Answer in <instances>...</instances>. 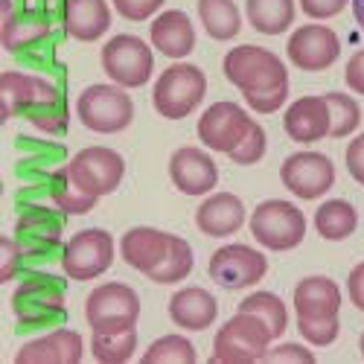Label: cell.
Listing matches in <instances>:
<instances>
[{"instance_id":"d6986e66","label":"cell","mask_w":364,"mask_h":364,"mask_svg":"<svg viewBox=\"0 0 364 364\" xmlns=\"http://www.w3.org/2000/svg\"><path fill=\"white\" fill-rule=\"evenodd\" d=\"M149 38H151V47L161 55L172 58V62H181V58H187L196 50V26L187 12L164 9L151 21Z\"/></svg>"},{"instance_id":"5bb4252c","label":"cell","mask_w":364,"mask_h":364,"mask_svg":"<svg viewBox=\"0 0 364 364\" xmlns=\"http://www.w3.org/2000/svg\"><path fill=\"white\" fill-rule=\"evenodd\" d=\"M251 126H254V119L245 108L239 102L222 100V102H213L198 117V140L210 151L230 155V151L242 143V137L248 134Z\"/></svg>"},{"instance_id":"c3c4849f","label":"cell","mask_w":364,"mask_h":364,"mask_svg":"<svg viewBox=\"0 0 364 364\" xmlns=\"http://www.w3.org/2000/svg\"><path fill=\"white\" fill-rule=\"evenodd\" d=\"M350 6H353V15H355V23L364 29V0H350Z\"/></svg>"},{"instance_id":"4fadbf2b","label":"cell","mask_w":364,"mask_h":364,"mask_svg":"<svg viewBox=\"0 0 364 364\" xmlns=\"http://www.w3.org/2000/svg\"><path fill=\"white\" fill-rule=\"evenodd\" d=\"M280 181L294 198L318 201L336 184V164L321 151H294L280 166Z\"/></svg>"},{"instance_id":"b9f144b4","label":"cell","mask_w":364,"mask_h":364,"mask_svg":"<svg viewBox=\"0 0 364 364\" xmlns=\"http://www.w3.org/2000/svg\"><path fill=\"white\" fill-rule=\"evenodd\" d=\"M166 0H111V6L117 9V15H123L126 21H146L155 18L158 12H164Z\"/></svg>"},{"instance_id":"2e32d148","label":"cell","mask_w":364,"mask_h":364,"mask_svg":"<svg viewBox=\"0 0 364 364\" xmlns=\"http://www.w3.org/2000/svg\"><path fill=\"white\" fill-rule=\"evenodd\" d=\"M169 178L178 193L184 196H210L219 184V166L204 149L181 146L169 158Z\"/></svg>"},{"instance_id":"7dc6e473","label":"cell","mask_w":364,"mask_h":364,"mask_svg":"<svg viewBox=\"0 0 364 364\" xmlns=\"http://www.w3.org/2000/svg\"><path fill=\"white\" fill-rule=\"evenodd\" d=\"M347 294H350V303L364 312V262H358L350 274H347Z\"/></svg>"},{"instance_id":"74e56055","label":"cell","mask_w":364,"mask_h":364,"mask_svg":"<svg viewBox=\"0 0 364 364\" xmlns=\"http://www.w3.org/2000/svg\"><path fill=\"white\" fill-rule=\"evenodd\" d=\"M265 151H268V134H265V129L259 123H254L248 129V134L242 137V143L230 151L228 158L233 164H239V166H254V164H259L265 158Z\"/></svg>"},{"instance_id":"f1b7e54d","label":"cell","mask_w":364,"mask_h":364,"mask_svg":"<svg viewBox=\"0 0 364 364\" xmlns=\"http://www.w3.org/2000/svg\"><path fill=\"white\" fill-rule=\"evenodd\" d=\"M245 15L251 26L262 36H280L294 23V0H245Z\"/></svg>"},{"instance_id":"8d00e7d4","label":"cell","mask_w":364,"mask_h":364,"mask_svg":"<svg viewBox=\"0 0 364 364\" xmlns=\"http://www.w3.org/2000/svg\"><path fill=\"white\" fill-rule=\"evenodd\" d=\"M297 329L303 341H309L312 347H329L338 341V332H341V321L338 315L332 318H297Z\"/></svg>"},{"instance_id":"cb8c5ba5","label":"cell","mask_w":364,"mask_h":364,"mask_svg":"<svg viewBox=\"0 0 364 364\" xmlns=\"http://www.w3.org/2000/svg\"><path fill=\"white\" fill-rule=\"evenodd\" d=\"M62 29H65V36L85 41V44L100 41L111 29L108 0H68Z\"/></svg>"},{"instance_id":"6da1fadb","label":"cell","mask_w":364,"mask_h":364,"mask_svg":"<svg viewBox=\"0 0 364 364\" xmlns=\"http://www.w3.org/2000/svg\"><path fill=\"white\" fill-rule=\"evenodd\" d=\"M65 277H55L50 271L33 268L21 277L12 294V312L18 318V332H50L62 326L68 318L65 309Z\"/></svg>"},{"instance_id":"7a4b0ae2","label":"cell","mask_w":364,"mask_h":364,"mask_svg":"<svg viewBox=\"0 0 364 364\" xmlns=\"http://www.w3.org/2000/svg\"><path fill=\"white\" fill-rule=\"evenodd\" d=\"M65 216L55 204H29L18 207V222H15V239L23 248L26 271H33L50 259L62 262V233H65Z\"/></svg>"},{"instance_id":"ba28073f","label":"cell","mask_w":364,"mask_h":364,"mask_svg":"<svg viewBox=\"0 0 364 364\" xmlns=\"http://www.w3.org/2000/svg\"><path fill=\"white\" fill-rule=\"evenodd\" d=\"M90 332H123L140 321V297L129 283H102L85 300Z\"/></svg>"},{"instance_id":"30bf717a","label":"cell","mask_w":364,"mask_h":364,"mask_svg":"<svg viewBox=\"0 0 364 364\" xmlns=\"http://www.w3.org/2000/svg\"><path fill=\"white\" fill-rule=\"evenodd\" d=\"M155 47L137 36H114L102 47V70L119 87H143L155 73Z\"/></svg>"},{"instance_id":"484cf974","label":"cell","mask_w":364,"mask_h":364,"mask_svg":"<svg viewBox=\"0 0 364 364\" xmlns=\"http://www.w3.org/2000/svg\"><path fill=\"white\" fill-rule=\"evenodd\" d=\"M50 85L47 76L23 73V70H4L0 73V100H4V119L26 117V111L36 105V100Z\"/></svg>"},{"instance_id":"681fc988","label":"cell","mask_w":364,"mask_h":364,"mask_svg":"<svg viewBox=\"0 0 364 364\" xmlns=\"http://www.w3.org/2000/svg\"><path fill=\"white\" fill-rule=\"evenodd\" d=\"M358 347H361V355H364V332H361V341H358Z\"/></svg>"},{"instance_id":"e0dca14e","label":"cell","mask_w":364,"mask_h":364,"mask_svg":"<svg viewBox=\"0 0 364 364\" xmlns=\"http://www.w3.org/2000/svg\"><path fill=\"white\" fill-rule=\"evenodd\" d=\"M85 355V344L76 329L55 326L44 336L26 341L15 353V364H79Z\"/></svg>"},{"instance_id":"52a82bcc","label":"cell","mask_w":364,"mask_h":364,"mask_svg":"<svg viewBox=\"0 0 364 364\" xmlns=\"http://www.w3.org/2000/svg\"><path fill=\"white\" fill-rule=\"evenodd\" d=\"M251 236L268 251H294L306 236V216L303 210L283 198H268L254 207L248 216Z\"/></svg>"},{"instance_id":"ac0fdd59","label":"cell","mask_w":364,"mask_h":364,"mask_svg":"<svg viewBox=\"0 0 364 364\" xmlns=\"http://www.w3.org/2000/svg\"><path fill=\"white\" fill-rule=\"evenodd\" d=\"M248 222V210L245 201L233 193H210L196 210V225L204 236L225 239L233 236L242 225Z\"/></svg>"},{"instance_id":"d4e9b609","label":"cell","mask_w":364,"mask_h":364,"mask_svg":"<svg viewBox=\"0 0 364 364\" xmlns=\"http://www.w3.org/2000/svg\"><path fill=\"white\" fill-rule=\"evenodd\" d=\"M55 23L50 18H44L36 9H26V6H15V12L9 18H4V29H0V41L4 47L18 55L29 47H36L38 41H44L47 36H53Z\"/></svg>"},{"instance_id":"4dcf8cb0","label":"cell","mask_w":364,"mask_h":364,"mask_svg":"<svg viewBox=\"0 0 364 364\" xmlns=\"http://www.w3.org/2000/svg\"><path fill=\"white\" fill-rule=\"evenodd\" d=\"M355 228H358V213L344 198H329L315 210V230L326 242H341L353 236Z\"/></svg>"},{"instance_id":"603a6c76","label":"cell","mask_w":364,"mask_h":364,"mask_svg":"<svg viewBox=\"0 0 364 364\" xmlns=\"http://www.w3.org/2000/svg\"><path fill=\"white\" fill-rule=\"evenodd\" d=\"M294 312L297 318H332L341 312V289L332 277H303L294 286Z\"/></svg>"},{"instance_id":"7402d4cb","label":"cell","mask_w":364,"mask_h":364,"mask_svg":"<svg viewBox=\"0 0 364 364\" xmlns=\"http://www.w3.org/2000/svg\"><path fill=\"white\" fill-rule=\"evenodd\" d=\"M169 251V233L158 230V228H132L123 233V239H119V254H123L126 265H132L134 271H140V274H151L166 257Z\"/></svg>"},{"instance_id":"9c48e42d","label":"cell","mask_w":364,"mask_h":364,"mask_svg":"<svg viewBox=\"0 0 364 364\" xmlns=\"http://www.w3.org/2000/svg\"><path fill=\"white\" fill-rule=\"evenodd\" d=\"M114 236L102 228H85L79 233H73L65 242V251H62V271L65 277L87 283V280H97L102 277L105 271L114 265Z\"/></svg>"},{"instance_id":"9a60e30c","label":"cell","mask_w":364,"mask_h":364,"mask_svg":"<svg viewBox=\"0 0 364 364\" xmlns=\"http://www.w3.org/2000/svg\"><path fill=\"white\" fill-rule=\"evenodd\" d=\"M286 55L294 68L306 70V73H321L338 62L341 38L323 23H303L289 36Z\"/></svg>"},{"instance_id":"ab89813d","label":"cell","mask_w":364,"mask_h":364,"mask_svg":"<svg viewBox=\"0 0 364 364\" xmlns=\"http://www.w3.org/2000/svg\"><path fill=\"white\" fill-rule=\"evenodd\" d=\"M262 361L268 364H315V353L303 344H277V347H268V353L262 355Z\"/></svg>"},{"instance_id":"5b68a950","label":"cell","mask_w":364,"mask_h":364,"mask_svg":"<svg viewBox=\"0 0 364 364\" xmlns=\"http://www.w3.org/2000/svg\"><path fill=\"white\" fill-rule=\"evenodd\" d=\"M271 341V329L262 318L251 315V312H236L230 321H225L213 338V361L219 364H251V361H262V355L268 353Z\"/></svg>"},{"instance_id":"60d3db41","label":"cell","mask_w":364,"mask_h":364,"mask_svg":"<svg viewBox=\"0 0 364 364\" xmlns=\"http://www.w3.org/2000/svg\"><path fill=\"white\" fill-rule=\"evenodd\" d=\"M251 111L257 114H274L289 102V85H280L274 90H259V94H242Z\"/></svg>"},{"instance_id":"d590c367","label":"cell","mask_w":364,"mask_h":364,"mask_svg":"<svg viewBox=\"0 0 364 364\" xmlns=\"http://www.w3.org/2000/svg\"><path fill=\"white\" fill-rule=\"evenodd\" d=\"M198 353L184 336H164L143 353V364H196Z\"/></svg>"},{"instance_id":"7bdbcfd3","label":"cell","mask_w":364,"mask_h":364,"mask_svg":"<svg viewBox=\"0 0 364 364\" xmlns=\"http://www.w3.org/2000/svg\"><path fill=\"white\" fill-rule=\"evenodd\" d=\"M303 15H309L315 21H326V18H336L341 15L347 6H350V0H297Z\"/></svg>"},{"instance_id":"f35d334b","label":"cell","mask_w":364,"mask_h":364,"mask_svg":"<svg viewBox=\"0 0 364 364\" xmlns=\"http://www.w3.org/2000/svg\"><path fill=\"white\" fill-rule=\"evenodd\" d=\"M0 254H4V259H0V280L9 283L18 274H23L26 259H23V248L18 245L15 236H4V239H0Z\"/></svg>"},{"instance_id":"8992f818","label":"cell","mask_w":364,"mask_h":364,"mask_svg":"<svg viewBox=\"0 0 364 364\" xmlns=\"http://www.w3.org/2000/svg\"><path fill=\"white\" fill-rule=\"evenodd\" d=\"M79 123L97 134L126 132L134 119V102L119 85H87L76 100Z\"/></svg>"},{"instance_id":"836d02e7","label":"cell","mask_w":364,"mask_h":364,"mask_svg":"<svg viewBox=\"0 0 364 364\" xmlns=\"http://www.w3.org/2000/svg\"><path fill=\"white\" fill-rule=\"evenodd\" d=\"M239 312H251L257 318H262L271 329V336L280 338L283 332L289 329V312H286V303L274 294V291H254L245 300L239 303Z\"/></svg>"},{"instance_id":"7c38bea8","label":"cell","mask_w":364,"mask_h":364,"mask_svg":"<svg viewBox=\"0 0 364 364\" xmlns=\"http://www.w3.org/2000/svg\"><path fill=\"white\" fill-rule=\"evenodd\" d=\"M68 172L85 193L102 198L123 184L126 161L119 151H114L108 146H87L68 161Z\"/></svg>"},{"instance_id":"83f0119b","label":"cell","mask_w":364,"mask_h":364,"mask_svg":"<svg viewBox=\"0 0 364 364\" xmlns=\"http://www.w3.org/2000/svg\"><path fill=\"white\" fill-rule=\"evenodd\" d=\"M47 187H50V201L62 210V213H68V216H85V213H90V210L97 207V196H90V193H85L76 181L70 178V172H68V166H62V169H53L50 175H47Z\"/></svg>"},{"instance_id":"e575fe53","label":"cell","mask_w":364,"mask_h":364,"mask_svg":"<svg viewBox=\"0 0 364 364\" xmlns=\"http://www.w3.org/2000/svg\"><path fill=\"white\" fill-rule=\"evenodd\" d=\"M323 100L329 108V137H350L361 126V105L341 90H332Z\"/></svg>"},{"instance_id":"44dd1931","label":"cell","mask_w":364,"mask_h":364,"mask_svg":"<svg viewBox=\"0 0 364 364\" xmlns=\"http://www.w3.org/2000/svg\"><path fill=\"white\" fill-rule=\"evenodd\" d=\"M283 129L300 146H309V143H318V140L329 137V108H326V100L323 97H300V100H294L286 108Z\"/></svg>"},{"instance_id":"4316f807","label":"cell","mask_w":364,"mask_h":364,"mask_svg":"<svg viewBox=\"0 0 364 364\" xmlns=\"http://www.w3.org/2000/svg\"><path fill=\"white\" fill-rule=\"evenodd\" d=\"M26 119L33 123L38 132L53 134V137H62L68 132L70 123V108H68V97H65V87L55 85L50 79V85L44 87V94L36 100V105L26 111Z\"/></svg>"},{"instance_id":"ee69618b","label":"cell","mask_w":364,"mask_h":364,"mask_svg":"<svg viewBox=\"0 0 364 364\" xmlns=\"http://www.w3.org/2000/svg\"><path fill=\"white\" fill-rule=\"evenodd\" d=\"M344 164H347V172L353 181L364 187V134H355L344 151Z\"/></svg>"},{"instance_id":"f546056e","label":"cell","mask_w":364,"mask_h":364,"mask_svg":"<svg viewBox=\"0 0 364 364\" xmlns=\"http://www.w3.org/2000/svg\"><path fill=\"white\" fill-rule=\"evenodd\" d=\"M198 18L213 41H233L242 33V12L233 0H198Z\"/></svg>"},{"instance_id":"1f68e13d","label":"cell","mask_w":364,"mask_h":364,"mask_svg":"<svg viewBox=\"0 0 364 364\" xmlns=\"http://www.w3.org/2000/svg\"><path fill=\"white\" fill-rule=\"evenodd\" d=\"M196 265V257H193V248L187 239H181L175 233H169V251L164 257V262L151 271L149 280H155L161 286H172V283H181L190 277V271Z\"/></svg>"},{"instance_id":"8fae6325","label":"cell","mask_w":364,"mask_h":364,"mask_svg":"<svg viewBox=\"0 0 364 364\" xmlns=\"http://www.w3.org/2000/svg\"><path fill=\"white\" fill-rule=\"evenodd\" d=\"M207 274L219 289L239 291V289H254L268 274V259L262 251L251 245H222L213 251L207 262Z\"/></svg>"},{"instance_id":"277c9868","label":"cell","mask_w":364,"mask_h":364,"mask_svg":"<svg viewBox=\"0 0 364 364\" xmlns=\"http://www.w3.org/2000/svg\"><path fill=\"white\" fill-rule=\"evenodd\" d=\"M204 94H207L204 70L190 62H175L158 76L155 87H151V102H155V111L161 117L184 119L204 102Z\"/></svg>"},{"instance_id":"d6a6232c","label":"cell","mask_w":364,"mask_h":364,"mask_svg":"<svg viewBox=\"0 0 364 364\" xmlns=\"http://www.w3.org/2000/svg\"><path fill=\"white\" fill-rule=\"evenodd\" d=\"M90 353L100 364H126L137 353V332H94L90 336Z\"/></svg>"},{"instance_id":"3957f363","label":"cell","mask_w":364,"mask_h":364,"mask_svg":"<svg viewBox=\"0 0 364 364\" xmlns=\"http://www.w3.org/2000/svg\"><path fill=\"white\" fill-rule=\"evenodd\" d=\"M225 79L239 87L242 94H259V90H274L280 85H289L286 62L265 47L257 44H239L225 53L222 62Z\"/></svg>"},{"instance_id":"bcb514c9","label":"cell","mask_w":364,"mask_h":364,"mask_svg":"<svg viewBox=\"0 0 364 364\" xmlns=\"http://www.w3.org/2000/svg\"><path fill=\"white\" fill-rule=\"evenodd\" d=\"M18 6L36 9V12H41L44 18H50L53 23H62V21H65V6H68V0H18Z\"/></svg>"},{"instance_id":"ffe728a7","label":"cell","mask_w":364,"mask_h":364,"mask_svg":"<svg viewBox=\"0 0 364 364\" xmlns=\"http://www.w3.org/2000/svg\"><path fill=\"white\" fill-rule=\"evenodd\" d=\"M169 318L175 326L187 332H204L219 318V300L201 286L178 289L169 297Z\"/></svg>"},{"instance_id":"f6af8a7d","label":"cell","mask_w":364,"mask_h":364,"mask_svg":"<svg viewBox=\"0 0 364 364\" xmlns=\"http://www.w3.org/2000/svg\"><path fill=\"white\" fill-rule=\"evenodd\" d=\"M344 82H347V87L353 90V94L364 97V47L350 55V62L344 68Z\"/></svg>"}]
</instances>
